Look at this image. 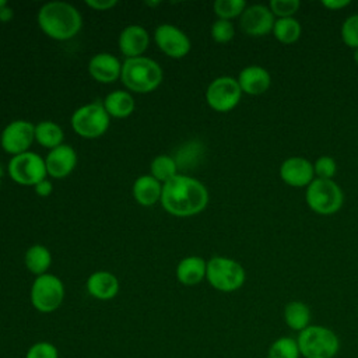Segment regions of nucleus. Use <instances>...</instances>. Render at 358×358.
Wrapping results in <instances>:
<instances>
[{
	"mask_svg": "<svg viewBox=\"0 0 358 358\" xmlns=\"http://www.w3.org/2000/svg\"><path fill=\"white\" fill-rule=\"evenodd\" d=\"M162 185L151 175L138 176L133 185V196L141 206H152L161 200Z\"/></svg>",
	"mask_w": 358,
	"mask_h": 358,
	"instance_id": "412c9836",
	"label": "nucleus"
},
{
	"mask_svg": "<svg viewBox=\"0 0 358 358\" xmlns=\"http://www.w3.org/2000/svg\"><path fill=\"white\" fill-rule=\"evenodd\" d=\"M350 4H351L350 0H323L322 1V6L327 10H331V11L343 10V8L348 7Z\"/></svg>",
	"mask_w": 358,
	"mask_h": 358,
	"instance_id": "c9c22d12",
	"label": "nucleus"
},
{
	"mask_svg": "<svg viewBox=\"0 0 358 358\" xmlns=\"http://www.w3.org/2000/svg\"><path fill=\"white\" fill-rule=\"evenodd\" d=\"M275 17L266 4H252L239 17L241 29L253 38L266 36L273 31Z\"/></svg>",
	"mask_w": 358,
	"mask_h": 358,
	"instance_id": "f8f14e48",
	"label": "nucleus"
},
{
	"mask_svg": "<svg viewBox=\"0 0 358 358\" xmlns=\"http://www.w3.org/2000/svg\"><path fill=\"white\" fill-rule=\"evenodd\" d=\"M25 358H59V352L52 343L38 341L29 347Z\"/></svg>",
	"mask_w": 358,
	"mask_h": 358,
	"instance_id": "72a5a7b5",
	"label": "nucleus"
},
{
	"mask_svg": "<svg viewBox=\"0 0 358 358\" xmlns=\"http://www.w3.org/2000/svg\"><path fill=\"white\" fill-rule=\"evenodd\" d=\"M105 110L113 117H127L134 110V99L126 91H113L108 94L102 102Z\"/></svg>",
	"mask_w": 358,
	"mask_h": 358,
	"instance_id": "4be33fe9",
	"label": "nucleus"
},
{
	"mask_svg": "<svg viewBox=\"0 0 358 358\" xmlns=\"http://www.w3.org/2000/svg\"><path fill=\"white\" fill-rule=\"evenodd\" d=\"M278 173L281 180L291 187H308L315 179L313 162L299 155L285 158L280 165Z\"/></svg>",
	"mask_w": 358,
	"mask_h": 358,
	"instance_id": "4468645a",
	"label": "nucleus"
},
{
	"mask_svg": "<svg viewBox=\"0 0 358 358\" xmlns=\"http://www.w3.org/2000/svg\"><path fill=\"white\" fill-rule=\"evenodd\" d=\"M88 71L95 81L109 84L117 80L122 73V64L116 56L110 53H98L91 57Z\"/></svg>",
	"mask_w": 358,
	"mask_h": 358,
	"instance_id": "f3484780",
	"label": "nucleus"
},
{
	"mask_svg": "<svg viewBox=\"0 0 358 358\" xmlns=\"http://www.w3.org/2000/svg\"><path fill=\"white\" fill-rule=\"evenodd\" d=\"M150 171V175L164 185L178 175V162L169 155H158L152 159Z\"/></svg>",
	"mask_w": 358,
	"mask_h": 358,
	"instance_id": "bb28decb",
	"label": "nucleus"
},
{
	"mask_svg": "<svg viewBox=\"0 0 358 358\" xmlns=\"http://www.w3.org/2000/svg\"><path fill=\"white\" fill-rule=\"evenodd\" d=\"M352 59H354V63L358 66V48L354 49V53H352Z\"/></svg>",
	"mask_w": 358,
	"mask_h": 358,
	"instance_id": "58836bf2",
	"label": "nucleus"
},
{
	"mask_svg": "<svg viewBox=\"0 0 358 358\" xmlns=\"http://www.w3.org/2000/svg\"><path fill=\"white\" fill-rule=\"evenodd\" d=\"M207 262L199 256H189L179 262L176 277L185 285H196L206 278Z\"/></svg>",
	"mask_w": 358,
	"mask_h": 358,
	"instance_id": "aec40b11",
	"label": "nucleus"
},
{
	"mask_svg": "<svg viewBox=\"0 0 358 358\" xmlns=\"http://www.w3.org/2000/svg\"><path fill=\"white\" fill-rule=\"evenodd\" d=\"M52 263V255L43 245H32L25 253V266L27 268L38 275L46 273Z\"/></svg>",
	"mask_w": 358,
	"mask_h": 358,
	"instance_id": "a878e982",
	"label": "nucleus"
},
{
	"mask_svg": "<svg viewBox=\"0 0 358 358\" xmlns=\"http://www.w3.org/2000/svg\"><path fill=\"white\" fill-rule=\"evenodd\" d=\"M242 90L238 80L231 76H221L214 78L206 91V101L208 106L217 112H229L241 101Z\"/></svg>",
	"mask_w": 358,
	"mask_h": 358,
	"instance_id": "9d476101",
	"label": "nucleus"
},
{
	"mask_svg": "<svg viewBox=\"0 0 358 358\" xmlns=\"http://www.w3.org/2000/svg\"><path fill=\"white\" fill-rule=\"evenodd\" d=\"M73 130L84 138H96L109 127V115L101 102L80 106L71 116Z\"/></svg>",
	"mask_w": 358,
	"mask_h": 358,
	"instance_id": "0eeeda50",
	"label": "nucleus"
},
{
	"mask_svg": "<svg viewBox=\"0 0 358 358\" xmlns=\"http://www.w3.org/2000/svg\"><path fill=\"white\" fill-rule=\"evenodd\" d=\"M39 28L52 39L67 41L78 34L83 18L76 7L66 1H50L38 13Z\"/></svg>",
	"mask_w": 358,
	"mask_h": 358,
	"instance_id": "f03ea898",
	"label": "nucleus"
},
{
	"mask_svg": "<svg viewBox=\"0 0 358 358\" xmlns=\"http://www.w3.org/2000/svg\"><path fill=\"white\" fill-rule=\"evenodd\" d=\"M308 207L317 215H334L344 204V193L334 179L315 178L305 190Z\"/></svg>",
	"mask_w": 358,
	"mask_h": 358,
	"instance_id": "39448f33",
	"label": "nucleus"
},
{
	"mask_svg": "<svg viewBox=\"0 0 358 358\" xmlns=\"http://www.w3.org/2000/svg\"><path fill=\"white\" fill-rule=\"evenodd\" d=\"M248 7L245 0H215L213 10L220 20L231 21L236 17H241L245 8Z\"/></svg>",
	"mask_w": 358,
	"mask_h": 358,
	"instance_id": "c85d7f7f",
	"label": "nucleus"
},
{
	"mask_svg": "<svg viewBox=\"0 0 358 358\" xmlns=\"http://www.w3.org/2000/svg\"><path fill=\"white\" fill-rule=\"evenodd\" d=\"M273 36L282 45L295 43L302 35V25L295 17L288 18H275L273 31Z\"/></svg>",
	"mask_w": 358,
	"mask_h": 358,
	"instance_id": "b1692460",
	"label": "nucleus"
},
{
	"mask_svg": "<svg viewBox=\"0 0 358 358\" xmlns=\"http://www.w3.org/2000/svg\"><path fill=\"white\" fill-rule=\"evenodd\" d=\"M154 39L158 48L173 59H180L186 56L190 50V39L189 36L171 24H162L157 27L154 32Z\"/></svg>",
	"mask_w": 358,
	"mask_h": 358,
	"instance_id": "ddd939ff",
	"label": "nucleus"
},
{
	"mask_svg": "<svg viewBox=\"0 0 358 358\" xmlns=\"http://www.w3.org/2000/svg\"><path fill=\"white\" fill-rule=\"evenodd\" d=\"M162 207L175 217H192L201 213L208 204V190L197 179L176 175L162 185Z\"/></svg>",
	"mask_w": 358,
	"mask_h": 358,
	"instance_id": "f257e3e1",
	"label": "nucleus"
},
{
	"mask_svg": "<svg viewBox=\"0 0 358 358\" xmlns=\"http://www.w3.org/2000/svg\"><path fill=\"white\" fill-rule=\"evenodd\" d=\"M64 298V285L62 280L53 274L38 275L31 287V302L34 308L42 313L56 310Z\"/></svg>",
	"mask_w": 358,
	"mask_h": 358,
	"instance_id": "6e6552de",
	"label": "nucleus"
},
{
	"mask_svg": "<svg viewBox=\"0 0 358 358\" xmlns=\"http://www.w3.org/2000/svg\"><path fill=\"white\" fill-rule=\"evenodd\" d=\"M284 322L295 331H302L310 326V309L302 301H291L284 308Z\"/></svg>",
	"mask_w": 358,
	"mask_h": 358,
	"instance_id": "5701e85b",
	"label": "nucleus"
},
{
	"mask_svg": "<svg viewBox=\"0 0 358 358\" xmlns=\"http://www.w3.org/2000/svg\"><path fill=\"white\" fill-rule=\"evenodd\" d=\"M206 278L213 288L221 292H234L245 284L246 273L236 260L227 256H214L207 262Z\"/></svg>",
	"mask_w": 358,
	"mask_h": 358,
	"instance_id": "423d86ee",
	"label": "nucleus"
},
{
	"mask_svg": "<svg viewBox=\"0 0 358 358\" xmlns=\"http://www.w3.org/2000/svg\"><path fill=\"white\" fill-rule=\"evenodd\" d=\"M52 189H53V186H52L50 180H48V179H43L42 182L35 185V193L38 196H42V197L49 196L52 193Z\"/></svg>",
	"mask_w": 358,
	"mask_h": 358,
	"instance_id": "e433bc0d",
	"label": "nucleus"
},
{
	"mask_svg": "<svg viewBox=\"0 0 358 358\" xmlns=\"http://www.w3.org/2000/svg\"><path fill=\"white\" fill-rule=\"evenodd\" d=\"M148 42V32L140 25H129L119 35V49L127 59L138 57L147 49Z\"/></svg>",
	"mask_w": 358,
	"mask_h": 358,
	"instance_id": "a211bd4d",
	"label": "nucleus"
},
{
	"mask_svg": "<svg viewBox=\"0 0 358 358\" xmlns=\"http://www.w3.org/2000/svg\"><path fill=\"white\" fill-rule=\"evenodd\" d=\"M45 164L48 175L55 179H62L66 178L76 168L77 154L70 145L62 144L49 151Z\"/></svg>",
	"mask_w": 358,
	"mask_h": 358,
	"instance_id": "2eb2a0df",
	"label": "nucleus"
},
{
	"mask_svg": "<svg viewBox=\"0 0 358 358\" xmlns=\"http://www.w3.org/2000/svg\"><path fill=\"white\" fill-rule=\"evenodd\" d=\"M13 17H14V11L11 7L4 6L3 8H0V21L1 22H8L13 20Z\"/></svg>",
	"mask_w": 358,
	"mask_h": 358,
	"instance_id": "4c0bfd02",
	"label": "nucleus"
},
{
	"mask_svg": "<svg viewBox=\"0 0 358 358\" xmlns=\"http://www.w3.org/2000/svg\"><path fill=\"white\" fill-rule=\"evenodd\" d=\"M341 41L352 50L358 48V14L348 15L340 28Z\"/></svg>",
	"mask_w": 358,
	"mask_h": 358,
	"instance_id": "c756f323",
	"label": "nucleus"
},
{
	"mask_svg": "<svg viewBox=\"0 0 358 358\" xmlns=\"http://www.w3.org/2000/svg\"><path fill=\"white\" fill-rule=\"evenodd\" d=\"M120 78L129 90L145 94L154 91L161 84L162 69L152 59L143 56L130 57L122 64Z\"/></svg>",
	"mask_w": 358,
	"mask_h": 358,
	"instance_id": "7ed1b4c3",
	"label": "nucleus"
},
{
	"mask_svg": "<svg viewBox=\"0 0 358 358\" xmlns=\"http://www.w3.org/2000/svg\"><path fill=\"white\" fill-rule=\"evenodd\" d=\"M268 8L275 18H288L295 17L301 8L299 0H270Z\"/></svg>",
	"mask_w": 358,
	"mask_h": 358,
	"instance_id": "7c9ffc66",
	"label": "nucleus"
},
{
	"mask_svg": "<svg viewBox=\"0 0 358 358\" xmlns=\"http://www.w3.org/2000/svg\"><path fill=\"white\" fill-rule=\"evenodd\" d=\"M299 355L296 340L288 336L275 338L267 351V358H299Z\"/></svg>",
	"mask_w": 358,
	"mask_h": 358,
	"instance_id": "cd10ccee",
	"label": "nucleus"
},
{
	"mask_svg": "<svg viewBox=\"0 0 358 358\" xmlns=\"http://www.w3.org/2000/svg\"><path fill=\"white\" fill-rule=\"evenodd\" d=\"M303 358H334L340 350L338 336L322 324H310L296 337Z\"/></svg>",
	"mask_w": 358,
	"mask_h": 358,
	"instance_id": "20e7f679",
	"label": "nucleus"
},
{
	"mask_svg": "<svg viewBox=\"0 0 358 358\" xmlns=\"http://www.w3.org/2000/svg\"><path fill=\"white\" fill-rule=\"evenodd\" d=\"M87 289L91 296L108 301L116 296L119 291V281L109 271H95L87 280Z\"/></svg>",
	"mask_w": 358,
	"mask_h": 358,
	"instance_id": "6ab92c4d",
	"label": "nucleus"
},
{
	"mask_svg": "<svg viewBox=\"0 0 358 358\" xmlns=\"http://www.w3.org/2000/svg\"><path fill=\"white\" fill-rule=\"evenodd\" d=\"M8 175L20 185L35 186L46 179L48 171L45 159L32 151L14 155L8 162Z\"/></svg>",
	"mask_w": 358,
	"mask_h": 358,
	"instance_id": "1a4fd4ad",
	"label": "nucleus"
},
{
	"mask_svg": "<svg viewBox=\"0 0 358 358\" xmlns=\"http://www.w3.org/2000/svg\"><path fill=\"white\" fill-rule=\"evenodd\" d=\"M236 80L242 90V94L245 92L248 95H262L271 85L270 73L259 64H250L243 67L239 71Z\"/></svg>",
	"mask_w": 358,
	"mask_h": 358,
	"instance_id": "dca6fc26",
	"label": "nucleus"
},
{
	"mask_svg": "<svg viewBox=\"0 0 358 358\" xmlns=\"http://www.w3.org/2000/svg\"><path fill=\"white\" fill-rule=\"evenodd\" d=\"M4 6H7V1L6 0H0V8H3Z\"/></svg>",
	"mask_w": 358,
	"mask_h": 358,
	"instance_id": "ea45409f",
	"label": "nucleus"
},
{
	"mask_svg": "<svg viewBox=\"0 0 358 358\" xmlns=\"http://www.w3.org/2000/svg\"><path fill=\"white\" fill-rule=\"evenodd\" d=\"M315 178L319 179H333L337 173V162L330 155H320L313 162Z\"/></svg>",
	"mask_w": 358,
	"mask_h": 358,
	"instance_id": "2f4dec72",
	"label": "nucleus"
},
{
	"mask_svg": "<svg viewBox=\"0 0 358 358\" xmlns=\"http://www.w3.org/2000/svg\"><path fill=\"white\" fill-rule=\"evenodd\" d=\"M85 4L94 10L105 11V10L115 7L117 4V1L116 0H87Z\"/></svg>",
	"mask_w": 358,
	"mask_h": 358,
	"instance_id": "f704fd0d",
	"label": "nucleus"
},
{
	"mask_svg": "<svg viewBox=\"0 0 358 358\" xmlns=\"http://www.w3.org/2000/svg\"><path fill=\"white\" fill-rule=\"evenodd\" d=\"M235 35V28L231 21L217 18L211 25V36L217 43H227Z\"/></svg>",
	"mask_w": 358,
	"mask_h": 358,
	"instance_id": "473e14b6",
	"label": "nucleus"
},
{
	"mask_svg": "<svg viewBox=\"0 0 358 358\" xmlns=\"http://www.w3.org/2000/svg\"><path fill=\"white\" fill-rule=\"evenodd\" d=\"M63 137L62 127L55 122L43 120L35 126V140L45 148L53 150L62 145Z\"/></svg>",
	"mask_w": 358,
	"mask_h": 358,
	"instance_id": "393cba45",
	"label": "nucleus"
},
{
	"mask_svg": "<svg viewBox=\"0 0 358 358\" xmlns=\"http://www.w3.org/2000/svg\"><path fill=\"white\" fill-rule=\"evenodd\" d=\"M35 140V126L28 120H14L1 131V148L13 155L27 152Z\"/></svg>",
	"mask_w": 358,
	"mask_h": 358,
	"instance_id": "9b49d317",
	"label": "nucleus"
}]
</instances>
